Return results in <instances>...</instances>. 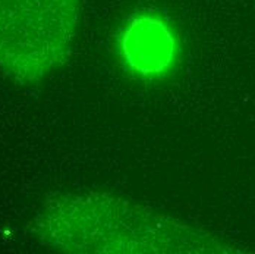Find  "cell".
<instances>
[{
    "label": "cell",
    "instance_id": "obj_1",
    "mask_svg": "<svg viewBox=\"0 0 255 254\" xmlns=\"http://www.w3.org/2000/svg\"><path fill=\"white\" fill-rule=\"evenodd\" d=\"M41 244L66 253L214 252L208 235L127 200L56 196L32 222Z\"/></svg>",
    "mask_w": 255,
    "mask_h": 254
},
{
    "label": "cell",
    "instance_id": "obj_2",
    "mask_svg": "<svg viewBox=\"0 0 255 254\" xmlns=\"http://www.w3.org/2000/svg\"><path fill=\"white\" fill-rule=\"evenodd\" d=\"M81 0H0V72L35 84L71 56Z\"/></svg>",
    "mask_w": 255,
    "mask_h": 254
},
{
    "label": "cell",
    "instance_id": "obj_3",
    "mask_svg": "<svg viewBox=\"0 0 255 254\" xmlns=\"http://www.w3.org/2000/svg\"><path fill=\"white\" fill-rule=\"evenodd\" d=\"M121 44L129 68L144 76L163 75L176 56V40L172 29L151 15L132 19L124 31Z\"/></svg>",
    "mask_w": 255,
    "mask_h": 254
}]
</instances>
